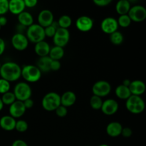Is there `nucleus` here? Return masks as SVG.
<instances>
[{"label": "nucleus", "instance_id": "f257e3e1", "mask_svg": "<svg viewBox=\"0 0 146 146\" xmlns=\"http://www.w3.org/2000/svg\"><path fill=\"white\" fill-rule=\"evenodd\" d=\"M21 68L18 64L15 62L4 63L0 68V75L1 78L9 81L13 82L19 80L21 77Z\"/></svg>", "mask_w": 146, "mask_h": 146}, {"label": "nucleus", "instance_id": "f03ea898", "mask_svg": "<svg viewBox=\"0 0 146 146\" xmlns=\"http://www.w3.org/2000/svg\"><path fill=\"white\" fill-rule=\"evenodd\" d=\"M126 109L133 114L141 113L145 108V104L141 96L131 95L125 103Z\"/></svg>", "mask_w": 146, "mask_h": 146}, {"label": "nucleus", "instance_id": "7ed1b4c3", "mask_svg": "<svg viewBox=\"0 0 146 146\" xmlns=\"http://www.w3.org/2000/svg\"><path fill=\"white\" fill-rule=\"evenodd\" d=\"M43 108L47 111H55L61 105V96L57 93L49 92L46 94L41 101Z\"/></svg>", "mask_w": 146, "mask_h": 146}, {"label": "nucleus", "instance_id": "20e7f679", "mask_svg": "<svg viewBox=\"0 0 146 146\" xmlns=\"http://www.w3.org/2000/svg\"><path fill=\"white\" fill-rule=\"evenodd\" d=\"M41 74L36 66L26 65L21 68V76L27 82L35 83L39 81L41 77Z\"/></svg>", "mask_w": 146, "mask_h": 146}, {"label": "nucleus", "instance_id": "39448f33", "mask_svg": "<svg viewBox=\"0 0 146 146\" xmlns=\"http://www.w3.org/2000/svg\"><path fill=\"white\" fill-rule=\"evenodd\" d=\"M26 36L29 41H31L34 44L44 41L46 37L44 29L38 24H33L27 29Z\"/></svg>", "mask_w": 146, "mask_h": 146}, {"label": "nucleus", "instance_id": "423d86ee", "mask_svg": "<svg viewBox=\"0 0 146 146\" xmlns=\"http://www.w3.org/2000/svg\"><path fill=\"white\" fill-rule=\"evenodd\" d=\"M13 93L17 101L23 102L29 98H31L32 90L31 86L27 83L19 82L15 86Z\"/></svg>", "mask_w": 146, "mask_h": 146}, {"label": "nucleus", "instance_id": "0eeeda50", "mask_svg": "<svg viewBox=\"0 0 146 146\" xmlns=\"http://www.w3.org/2000/svg\"><path fill=\"white\" fill-rule=\"evenodd\" d=\"M70 39L69 31L66 29L58 28L56 31L55 34L53 37V41L55 46L64 48L67 45Z\"/></svg>", "mask_w": 146, "mask_h": 146}, {"label": "nucleus", "instance_id": "6e6552de", "mask_svg": "<svg viewBox=\"0 0 146 146\" xmlns=\"http://www.w3.org/2000/svg\"><path fill=\"white\" fill-rule=\"evenodd\" d=\"M111 86L106 81H98L94 84L92 87V92L94 96L98 97H104L111 93Z\"/></svg>", "mask_w": 146, "mask_h": 146}, {"label": "nucleus", "instance_id": "1a4fd4ad", "mask_svg": "<svg viewBox=\"0 0 146 146\" xmlns=\"http://www.w3.org/2000/svg\"><path fill=\"white\" fill-rule=\"evenodd\" d=\"M128 15L131 21L141 22L146 19V9L143 6L135 5L131 7Z\"/></svg>", "mask_w": 146, "mask_h": 146}, {"label": "nucleus", "instance_id": "9d476101", "mask_svg": "<svg viewBox=\"0 0 146 146\" xmlns=\"http://www.w3.org/2000/svg\"><path fill=\"white\" fill-rule=\"evenodd\" d=\"M11 44L15 49L18 51H24L28 47L29 40L26 35L22 33H17L11 38Z\"/></svg>", "mask_w": 146, "mask_h": 146}, {"label": "nucleus", "instance_id": "9b49d317", "mask_svg": "<svg viewBox=\"0 0 146 146\" xmlns=\"http://www.w3.org/2000/svg\"><path fill=\"white\" fill-rule=\"evenodd\" d=\"M101 30L107 34H111L118 31V21L113 17H106L101 24Z\"/></svg>", "mask_w": 146, "mask_h": 146}, {"label": "nucleus", "instance_id": "f8f14e48", "mask_svg": "<svg viewBox=\"0 0 146 146\" xmlns=\"http://www.w3.org/2000/svg\"><path fill=\"white\" fill-rule=\"evenodd\" d=\"M76 27L78 30L82 32H88L92 29L94 27V21L88 16H81L76 21Z\"/></svg>", "mask_w": 146, "mask_h": 146}, {"label": "nucleus", "instance_id": "ddd939ff", "mask_svg": "<svg viewBox=\"0 0 146 146\" xmlns=\"http://www.w3.org/2000/svg\"><path fill=\"white\" fill-rule=\"evenodd\" d=\"M118 108H119V106H118V102L115 100L109 98V99L103 101L101 110L102 111L103 113L105 115H112L118 111Z\"/></svg>", "mask_w": 146, "mask_h": 146}, {"label": "nucleus", "instance_id": "4468645a", "mask_svg": "<svg viewBox=\"0 0 146 146\" xmlns=\"http://www.w3.org/2000/svg\"><path fill=\"white\" fill-rule=\"evenodd\" d=\"M54 21V14L50 10H41L38 14V24L42 27L43 28H46V27L51 25Z\"/></svg>", "mask_w": 146, "mask_h": 146}, {"label": "nucleus", "instance_id": "2eb2a0df", "mask_svg": "<svg viewBox=\"0 0 146 146\" xmlns=\"http://www.w3.org/2000/svg\"><path fill=\"white\" fill-rule=\"evenodd\" d=\"M26 109L25 106L24 105V103L22 101H16L9 106V115L13 117L14 118H19L20 117L23 116L24 114L25 113Z\"/></svg>", "mask_w": 146, "mask_h": 146}, {"label": "nucleus", "instance_id": "dca6fc26", "mask_svg": "<svg viewBox=\"0 0 146 146\" xmlns=\"http://www.w3.org/2000/svg\"><path fill=\"white\" fill-rule=\"evenodd\" d=\"M128 88L131 91V95L141 96L142 94L145 93L146 85L143 81H141V80H134V81H131Z\"/></svg>", "mask_w": 146, "mask_h": 146}, {"label": "nucleus", "instance_id": "f3484780", "mask_svg": "<svg viewBox=\"0 0 146 146\" xmlns=\"http://www.w3.org/2000/svg\"><path fill=\"white\" fill-rule=\"evenodd\" d=\"M24 0H11L9 1V11L15 15H19L25 9Z\"/></svg>", "mask_w": 146, "mask_h": 146}, {"label": "nucleus", "instance_id": "a211bd4d", "mask_svg": "<svg viewBox=\"0 0 146 146\" xmlns=\"http://www.w3.org/2000/svg\"><path fill=\"white\" fill-rule=\"evenodd\" d=\"M16 122L15 118L11 115H4L0 118V127L4 131H11L15 129Z\"/></svg>", "mask_w": 146, "mask_h": 146}, {"label": "nucleus", "instance_id": "6ab92c4d", "mask_svg": "<svg viewBox=\"0 0 146 146\" xmlns=\"http://www.w3.org/2000/svg\"><path fill=\"white\" fill-rule=\"evenodd\" d=\"M76 101V96L73 91H66L61 96V105L68 108L74 105Z\"/></svg>", "mask_w": 146, "mask_h": 146}, {"label": "nucleus", "instance_id": "aec40b11", "mask_svg": "<svg viewBox=\"0 0 146 146\" xmlns=\"http://www.w3.org/2000/svg\"><path fill=\"white\" fill-rule=\"evenodd\" d=\"M123 127L118 122H111L108 124L106 127V133L109 136L115 138L121 135L122 129Z\"/></svg>", "mask_w": 146, "mask_h": 146}, {"label": "nucleus", "instance_id": "412c9836", "mask_svg": "<svg viewBox=\"0 0 146 146\" xmlns=\"http://www.w3.org/2000/svg\"><path fill=\"white\" fill-rule=\"evenodd\" d=\"M50 49H51V47H50L49 44L45 41L36 43L35 44V46H34V51L40 57L48 56Z\"/></svg>", "mask_w": 146, "mask_h": 146}, {"label": "nucleus", "instance_id": "4be33fe9", "mask_svg": "<svg viewBox=\"0 0 146 146\" xmlns=\"http://www.w3.org/2000/svg\"><path fill=\"white\" fill-rule=\"evenodd\" d=\"M18 21L23 27H29L34 24V17L29 12L24 11L18 15Z\"/></svg>", "mask_w": 146, "mask_h": 146}, {"label": "nucleus", "instance_id": "5701e85b", "mask_svg": "<svg viewBox=\"0 0 146 146\" xmlns=\"http://www.w3.org/2000/svg\"><path fill=\"white\" fill-rule=\"evenodd\" d=\"M52 59L48 56L44 57H40L37 61V66L38 69L41 71V73H46L50 71V66Z\"/></svg>", "mask_w": 146, "mask_h": 146}, {"label": "nucleus", "instance_id": "b1692460", "mask_svg": "<svg viewBox=\"0 0 146 146\" xmlns=\"http://www.w3.org/2000/svg\"><path fill=\"white\" fill-rule=\"evenodd\" d=\"M131 7V3L129 2V1H128V0H120L116 3L115 11L120 16L125 15V14H128Z\"/></svg>", "mask_w": 146, "mask_h": 146}, {"label": "nucleus", "instance_id": "393cba45", "mask_svg": "<svg viewBox=\"0 0 146 146\" xmlns=\"http://www.w3.org/2000/svg\"><path fill=\"white\" fill-rule=\"evenodd\" d=\"M115 94L118 98L122 100H127L131 96L129 88L123 86V84H121L116 87L115 90Z\"/></svg>", "mask_w": 146, "mask_h": 146}, {"label": "nucleus", "instance_id": "a878e982", "mask_svg": "<svg viewBox=\"0 0 146 146\" xmlns=\"http://www.w3.org/2000/svg\"><path fill=\"white\" fill-rule=\"evenodd\" d=\"M64 48L54 46V47L51 48L48 54V56L52 60L56 61H59L64 57Z\"/></svg>", "mask_w": 146, "mask_h": 146}, {"label": "nucleus", "instance_id": "bb28decb", "mask_svg": "<svg viewBox=\"0 0 146 146\" xmlns=\"http://www.w3.org/2000/svg\"><path fill=\"white\" fill-rule=\"evenodd\" d=\"M123 36L122 33L120 32V31H116L113 33V34H110V41L114 45H121L123 42Z\"/></svg>", "mask_w": 146, "mask_h": 146}, {"label": "nucleus", "instance_id": "cd10ccee", "mask_svg": "<svg viewBox=\"0 0 146 146\" xmlns=\"http://www.w3.org/2000/svg\"><path fill=\"white\" fill-rule=\"evenodd\" d=\"M59 28L66 29H68V27H71L72 24V19L71 17L68 15H63L58 19V21H57Z\"/></svg>", "mask_w": 146, "mask_h": 146}, {"label": "nucleus", "instance_id": "c85d7f7f", "mask_svg": "<svg viewBox=\"0 0 146 146\" xmlns=\"http://www.w3.org/2000/svg\"><path fill=\"white\" fill-rule=\"evenodd\" d=\"M1 99L2 101V103L4 104V105L8 106H11L14 101H17L14 93L11 92V91H8V92L5 93V94H2V96H1Z\"/></svg>", "mask_w": 146, "mask_h": 146}, {"label": "nucleus", "instance_id": "c756f323", "mask_svg": "<svg viewBox=\"0 0 146 146\" xmlns=\"http://www.w3.org/2000/svg\"><path fill=\"white\" fill-rule=\"evenodd\" d=\"M103 104V100L101 97H98L97 96L93 95L90 99V105L91 108L94 110H101V106Z\"/></svg>", "mask_w": 146, "mask_h": 146}, {"label": "nucleus", "instance_id": "7c9ffc66", "mask_svg": "<svg viewBox=\"0 0 146 146\" xmlns=\"http://www.w3.org/2000/svg\"><path fill=\"white\" fill-rule=\"evenodd\" d=\"M59 28L58 25L57 21H54L52 24L48 27H46L44 29V33H45V36L47 37H54V34H55L56 31Z\"/></svg>", "mask_w": 146, "mask_h": 146}, {"label": "nucleus", "instance_id": "2f4dec72", "mask_svg": "<svg viewBox=\"0 0 146 146\" xmlns=\"http://www.w3.org/2000/svg\"><path fill=\"white\" fill-rule=\"evenodd\" d=\"M118 27H123V28H126V27H129L131 24V20L130 17H128V14H125V15H121L118 17Z\"/></svg>", "mask_w": 146, "mask_h": 146}, {"label": "nucleus", "instance_id": "473e14b6", "mask_svg": "<svg viewBox=\"0 0 146 146\" xmlns=\"http://www.w3.org/2000/svg\"><path fill=\"white\" fill-rule=\"evenodd\" d=\"M28 123L24 120H19L16 122L15 129L19 133H24L28 130Z\"/></svg>", "mask_w": 146, "mask_h": 146}, {"label": "nucleus", "instance_id": "72a5a7b5", "mask_svg": "<svg viewBox=\"0 0 146 146\" xmlns=\"http://www.w3.org/2000/svg\"><path fill=\"white\" fill-rule=\"evenodd\" d=\"M10 90V83L3 78H0V94H4Z\"/></svg>", "mask_w": 146, "mask_h": 146}, {"label": "nucleus", "instance_id": "f704fd0d", "mask_svg": "<svg viewBox=\"0 0 146 146\" xmlns=\"http://www.w3.org/2000/svg\"><path fill=\"white\" fill-rule=\"evenodd\" d=\"M9 11L8 0H0V16H3Z\"/></svg>", "mask_w": 146, "mask_h": 146}, {"label": "nucleus", "instance_id": "c9c22d12", "mask_svg": "<svg viewBox=\"0 0 146 146\" xmlns=\"http://www.w3.org/2000/svg\"><path fill=\"white\" fill-rule=\"evenodd\" d=\"M55 112L56 114L57 115V116L60 117V118H63V117H65L66 115L68 114V110H67V108L60 105L56 109Z\"/></svg>", "mask_w": 146, "mask_h": 146}, {"label": "nucleus", "instance_id": "e433bc0d", "mask_svg": "<svg viewBox=\"0 0 146 146\" xmlns=\"http://www.w3.org/2000/svg\"><path fill=\"white\" fill-rule=\"evenodd\" d=\"M61 64L59 61H56V60H52L51 63V66H50V70L51 71H56L61 68Z\"/></svg>", "mask_w": 146, "mask_h": 146}, {"label": "nucleus", "instance_id": "4c0bfd02", "mask_svg": "<svg viewBox=\"0 0 146 146\" xmlns=\"http://www.w3.org/2000/svg\"><path fill=\"white\" fill-rule=\"evenodd\" d=\"M94 3L98 7H106L111 3V0H94Z\"/></svg>", "mask_w": 146, "mask_h": 146}, {"label": "nucleus", "instance_id": "58836bf2", "mask_svg": "<svg viewBox=\"0 0 146 146\" xmlns=\"http://www.w3.org/2000/svg\"><path fill=\"white\" fill-rule=\"evenodd\" d=\"M121 135H122L124 138H130V137L132 135V130L130 128H128V127L123 128Z\"/></svg>", "mask_w": 146, "mask_h": 146}, {"label": "nucleus", "instance_id": "ea45409f", "mask_svg": "<svg viewBox=\"0 0 146 146\" xmlns=\"http://www.w3.org/2000/svg\"><path fill=\"white\" fill-rule=\"evenodd\" d=\"M24 1L25 7H27V8H33V7H36L38 3L36 0H24Z\"/></svg>", "mask_w": 146, "mask_h": 146}, {"label": "nucleus", "instance_id": "a19ab883", "mask_svg": "<svg viewBox=\"0 0 146 146\" xmlns=\"http://www.w3.org/2000/svg\"><path fill=\"white\" fill-rule=\"evenodd\" d=\"M23 103H24L26 109H29V108H31L34 106V101L31 98H29V99L23 101Z\"/></svg>", "mask_w": 146, "mask_h": 146}, {"label": "nucleus", "instance_id": "79ce46f5", "mask_svg": "<svg viewBox=\"0 0 146 146\" xmlns=\"http://www.w3.org/2000/svg\"><path fill=\"white\" fill-rule=\"evenodd\" d=\"M11 146H28V145L23 140H16L13 142Z\"/></svg>", "mask_w": 146, "mask_h": 146}, {"label": "nucleus", "instance_id": "37998d69", "mask_svg": "<svg viewBox=\"0 0 146 146\" xmlns=\"http://www.w3.org/2000/svg\"><path fill=\"white\" fill-rule=\"evenodd\" d=\"M5 48H6V44L5 41L3 38H0V56L2 55L3 53L5 51Z\"/></svg>", "mask_w": 146, "mask_h": 146}, {"label": "nucleus", "instance_id": "c03bdc74", "mask_svg": "<svg viewBox=\"0 0 146 146\" xmlns=\"http://www.w3.org/2000/svg\"><path fill=\"white\" fill-rule=\"evenodd\" d=\"M7 24V19L4 16H0V27H4Z\"/></svg>", "mask_w": 146, "mask_h": 146}, {"label": "nucleus", "instance_id": "a18cd8bd", "mask_svg": "<svg viewBox=\"0 0 146 146\" xmlns=\"http://www.w3.org/2000/svg\"><path fill=\"white\" fill-rule=\"evenodd\" d=\"M131 81H130V80L125 79L123 81V85L125 86H127V87H128V86H129L130 84H131Z\"/></svg>", "mask_w": 146, "mask_h": 146}, {"label": "nucleus", "instance_id": "49530a36", "mask_svg": "<svg viewBox=\"0 0 146 146\" xmlns=\"http://www.w3.org/2000/svg\"><path fill=\"white\" fill-rule=\"evenodd\" d=\"M3 107H4V104L2 103L1 98H0V111L3 109Z\"/></svg>", "mask_w": 146, "mask_h": 146}, {"label": "nucleus", "instance_id": "de8ad7c7", "mask_svg": "<svg viewBox=\"0 0 146 146\" xmlns=\"http://www.w3.org/2000/svg\"><path fill=\"white\" fill-rule=\"evenodd\" d=\"M98 146H109L108 145H106V144H101V145H98Z\"/></svg>", "mask_w": 146, "mask_h": 146}, {"label": "nucleus", "instance_id": "09e8293b", "mask_svg": "<svg viewBox=\"0 0 146 146\" xmlns=\"http://www.w3.org/2000/svg\"><path fill=\"white\" fill-rule=\"evenodd\" d=\"M1 63H0V68H1Z\"/></svg>", "mask_w": 146, "mask_h": 146}, {"label": "nucleus", "instance_id": "8fccbe9b", "mask_svg": "<svg viewBox=\"0 0 146 146\" xmlns=\"http://www.w3.org/2000/svg\"><path fill=\"white\" fill-rule=\"evenodd\" d=\"M0 29H1V27H0Z\"/></svg>", "mask_w": 146, "mask_h": 146}, {"label": "nucleus", "instance_id": "3c124183", "mask_svg": "<svg viewBox=\"0 0 146 146\" xmlns=\"http://www.w3.org/2000/svg\"><path fill=\"white\" fill-rule=\"evenodd\" d=\"M86 146H88V145H86Z\"/></svg>", "mask_w": 146, "mask_h": 146}]
</instances>
